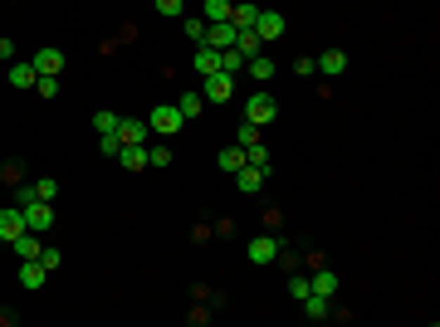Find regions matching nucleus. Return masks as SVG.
<instances>
[{"label": "nucleus", "mask_w": 440, "mask_h": 327, "mask_svg": "<svg viewBox=\"0 0 440 327\" xmlns=\"http://www.w3.org/2000/svg\"><path fill=\"white\" fill-rule=\"evenodd\" d=\"M279 117V103H274V93H250L245 98V122H254V127H269Z\"/></svg>", "instance_id": "1"}, {"label": "nucleus", "mask_w": 440, "mask_h": 327, "mask_svg": "<svg viewBox=\"0 0 440 327\" xmlns=\"http://www.w3.org/2000/svg\"><path fill=\"white\" fill-rule=\"evenodd\" d=\"M181 122H186V117H181V108H176V103H157V108H152V117H147V127H152L157 137L181 132Z\"/></svg>", "instance_id": "2"}, {"label": "nucleus", "mask_w": 440, "mask_h": 327, "mask_svg": "<svg viewBox=\"0 0 440 327\" xmlns=\"http://www.w3.org/2000/svg\"><path fill=\"white\" fill-rule=\"evenodd\" d=\"M201 98H206V103H230V98H235V74H206Z\"/></svg>", "instance_id": "3"}, {"label": "nucleus", "mask_w": 440, "mask_h": 327, "mask_svg": "<svg viewBox=\"0 0 440 327\" xmlns=\"http://www.w3.org/2000/svg\"><path fill=\"white\" fill-rule=\"evenodd\" d=\"M20 211H25V229H30V234H44V229L54 225L49 201H30V206H20Z\"/></svg>", "instance_id": "4"}, {"label": "nucleus", "mask_w": 440, "mask_h": 327, "mask_svg": "<svg viewBox=\"0 0 440 327\" xmlns=\"http://www.w3.org/2000/svg\"><path fill=\"white\" fill-rule=\"evenodd\" d=\"M279 249H284L279 234H254V239H250V264H274Z\"/></svg>", "instance_id": "5"}, {"label": "nucleus", "mask_w": 440, "mask_h": 327, "mask_svg": "<svg viewBox=\"0 0 440 327\" xmlns=\"http://www.w3.org/2000/svg\"><path fill=\"white\" fill-rule=\"evenodd\" d=\"M44 279H49V269L39 264V259H20V288H44Z\"/></svg>", "instance_id": "6"}, {"label": "nucleus", "mask_w": 440, "mask_h": 327, "mask_svg": "<svg viewBox=\"0 0 440 327\" xmlns=\"http://www.w3.org/2000/svg\"><path fill=\"white\" fill-rule=\"evenodd\" d=\"M30 64H34V74H49V79H54V74L64 69V49H34Z\"/></svg>", "instance_id": "7"}, {"label": "nucleus", "mask_w": 440, "mask_h": 327, "mask_svg": "<svg viewBox=\"0 0 440 327\" xmlns=\"http://www.w3.org/2000/svg\"><path fill=\"white\" fill-rule=\"evenodd\" d=\"M206 44H211V49H235V25H230V20L206 25Z\"/></svg>", "instance_id": "8"}, {"label": "nucleus", "mask_w": 440, "mask_h": 327, "mask_svg": "<svg viewBox=\"0 0 440 327\" xmlns=\"http://www.w3.org/2000/svg\"><path fill=\"white\" fill-rule=\"evenodd\" d=\"M254 34H259V39H279V34H284V15H274V10H259V20H254Z\"/></svg>", "instance_id": "9"}, {"label": "nucleus", "mask_w": 440, "mask_h": 327, "mask_svg": "<svg viewBox=\"0 0 440 327\" xmlns=\"http://www.w3.org/2000/svg\"><path fill=\"white\" fill-rule=\"evenodd\" d=\"M117 137H122V147H147L152 127L147 122H117Z\"/></svg>", "instance_id": "10"}, {"label": "nucleus", "mask_w": 440, "mask_h": 327, "mask_svg": "<svg viewBox=\"0 0 440 327\" xmlns=\"http://www.w3.org/2000/svg\"><path fill=\"white\" fill-rule=\"evenodd\" d=\"M54 196H59V181H54V176H39V181L20 196V206H30V201H54Z\"/></svg>", "instance_id": "11"}, {"label": "nucleus", "mask_w": 440, "mask_h": 327, "mask_svg": "<svg viewBox=\"0 0 440 327\" xmlns=\"http://www.w3.org/2000/svg\"><path fill=\"white\" fill-rule=\"evenodd\" d=\"M313 64H318V74H328V79H337V74L347 69V54H342V49H323V54H318Z\"/></svg>", "instance_id": "12"}, {"label": "nucleus", "mask_w": 440, "mask_h": 327, "mask_svg": "<svg viewBox=\"0 0 440 327\" xmlns=\"http://www.w3.org/2000/svg\"><path fill=\"white\" fill-rule=\"evenodd\" d=\"M196 74H201V79H206V74H220V49L196 44Z\"/></svg>", "instance_id": "13"}, {"label": "nucleus", "mask_w": 440, "mask_h": 327, "mask_svg": "<svg viewBox=\"0 0 440 327\" xmlns=\"http://www.w3.org/2000/svg\"><path fill=\"white\" fill-rule=\"evenodd\" d=\"M15 234H25V211L15 206V211H0V239H15Z\"/></svg>", "instance_id": "14"}, {"label": "nucleus", "mask_w": 440, "mask_h": 327, "mask_svg": "<svg viewBox=\"0 0 440 327\" xmlns=\"http://www.w3.org/2000/svg\"><path fill=\"white\" fill-rule=\"evenodd\" d=\"M5 79H10V88H34V79H39V74H34V64H10V74H5Z\"/></svg>", "instance_id": "15"}, {"label": "nucleus", "mask_w": 440, "mask_h": 327, "mask_svg": "<svg viewBox=\"0 0 440 327\" xmlns=\"http://www.w3.org/2000/svg\"><path fill=\"white\" fill-rule=\"evenodd\" d=\"M10 244H15V254H20V259H39V249H44V244H39V234H30V229H25V234H15Z\"/></svg>", "instance_id": "16"}, {"label": "nucleus", "mask_w": 440, "mask_h": 327, "mask_svg": "<svg viewBox=\"0 0 440 327\" xmlns=\"http://www.w3.org/2000/svg\"><path fill=\"white\" fill-rule=\"evenodd\" d=\"M216 166L225 171V176H235V171L245 166V147H225V152L216 156Z\"/></svg>", "instance_id": "17"}, {"label": "nucleus", "mask_w": 440, "mask_h": 327, "mask_svg": "<svg viewBox=\"0 0 440 327\" xmlns=\"http://www.w3.org/2000/svg\"><path fill=\"white\" fill-rule=\"evenodd\" d=\"M309 293H323V298H332V293H337V274H328V269H318V274L309 279Z\"/></svg>", "instance_id": "18"}, {"label": "nucleus", "mask_w": 440, "mask_h": 327, "mask_svg": "<svg viewBox=\"0 0 440 327\" xmlns=\"http://www.w3.org/2000/svg\"><path fill=\"white\" fill-rule=\"evenodd\" d=\"M230 10H235V0H206V25H220V20H230Z\"/></svg>", "instance_id": "19"}, {"label": "nucleus", "mask_w": 440, "mask_h": 327, "mask_svg": "<svg viewBox=\"0 0 440 327\" xmlns=\"http://www.w3.org/2000/svg\"><path fill=\"white\" fill-rule=\"evenodd\" d=\"M259 44H264V39H259L254 29H235V49H240L245 59H250V54H259Z\"/></svg>", "instance_id": "20"}, {"label": "nucleus", "mask_w": 440, "mask_h": 327, "mask_svg": "<svg viewBox=\"0 0 440 327\" xmlns=\"http://www.w3.org/2000/svg\"><path fill=\"white\" fill-rule=\"evenodd\" d=\"M117 161H122L127 171H142V166H147V147H122V152H117Z\"/></svg>", "instance_id": "21"}, {"label": "nucleus", "mask_w": 440, "mask_h": 327, "mask_svg": "<svg viewBox=\"0 0 440 327\" xmlns=\"http://www.w3.org/2000/svg\"><path fill=\"white\" fill-rule=\"evenodd\" d=\"M235 186H240V191H259V186H264V171H254V166H240V171H235Z\"/></svg>", "instance_id": "22"}, {"label": "nucleus", "mask_w": 440, "mask_h": 327, "mask_svg": "<svg viewBox=\"0 0 440 327\" xmlns=\"http://www.w3.org/2000/svg\"><path fill=\"white\" fill-rule=\"evenodd\" d=\"M304 313L318 323V318H328V313H332V303L323 298V293H309V298H304Z\"/></svg>", "instance_id": "23"}, {"label": "nucleus", "mask_w": 440, "mask_h": 327, "mask_svg": "<svg viewBox=\"0 0 440 327\" xmlns=\"http://www.w3.org/2000/svg\"><path fill=\"white\" fill-rule=\"evenodd\" d=\"M176 108H181V117H201V108H206V98H201V93L191 88V93H181V98H176Z\"/></svg>", "instance_id": "24"}, {"label": "nucleus", "mask_w": 440, "mask_h": 327, "mask_svg": "<svg viewBox=\"0 0 440 327\" xmlns=\"http://www.w3.org/2000/svg\"><path fill=\"white\" fill-rule=\"evenodd\" d=\"M172 161H176V152H172V147H162V142H157V147H147V166H157V171H162V166H172Z\"/></svg>", "instance_id": "25"}, {"label": "nucleus", "mask_w": 440, "mask_h": 327, "mask_svg": "<svg viewBox=\"0 0 440 327\" xmlns=\"http://www.w3.org/2000/svg\"><path fill=\"white\" fill-rule=\"evenodd\" d=\"M245 69V54L240 49H220V74H240Z\"/></svg>", "instance_id": "26"}, {"label": "nucleus", "mask_w": 440, "mask_h": 327, "mask_svg": "<svg viewBox=\"0 0 440 327\" xmlns=\"http://www.w3.org/2000/svg\"><path fill=\"white\" fill-rule=\"evenodd\" d=\"M245 64H250V74H254V79H274V59H264V54H250Z\"/></svg>", "instance_id": "27"}, {"label": "nucleus", "mask_w": 440, "mask_h": 327, "mask_svg": "<svg viewBox=\"0 0 440 327\" xmlns=\"http://www.w3.org/2000/svg\"><path fill=\"white\" fill-rule=\"evenodd\" d=\"M117 122H122V117H117V112H112V108L93 112V127H98V137H103V132H117Z\"/></svg>", "instance_id": "28"}, {"label": "nucleus", "mask_w": 440, "mask_h": 327, "mask_svg": "<svg viewBox=\"0 0 440 327\" xmlns=\"http://www.w3.org/2000/svg\"><path fill=\"white\" fill-rule=\"evenodd\" d=\"M254 142H259V127L254 122H240L235 127V147H254Z\"/></svg>", "instance_id": "29"}, {"label": "nucleus", "mask_w": 440, "mask_h": 327, "mask_svg": "<svg viewBox=\"0 0 440 327\" xmlns=\"http://www.w3.org/2000/svg\"><path fill=\"white\" fill-rule=\"evenodd\" d=\"M181 29H186V39H196V44H206V20H201V15H191V20H186Z\"/></svg>", "instance_id": "30"}, {"label": "nucleus", "mask_w": 440, "mask_h": 327, "mask_svg": "<svg viewBox=\"0 0 440 327\" xmlns=\"http://www.w3.org/2000/svg\"><path fill=\"white\" fill-rule=\"evenodd\" d=\"M98 152H103V156H117V152H122V137H117V132H103V137H98Z\"/></svg>", "instance_id": "31"}, {"label": "nucleus", "mask_w": 440, "mask_h": 327, "mask_svg": "<svg viewBox=\"0 0 440 327\" xmlns=\"http://www.w3.org/2000/svg\"><path fill=\"white\" fill-rule=\"evenodd\" d=\"M34 88H39V98H54V93H59V79H49V74H39V79H34Z\"/></svg>", "instance_id": "32"}, {"label": "nucleus", "mask_w": 440, "mask_h": 327, "mask_svg": "<svg viewBox=\"0 0 440 327\" xmlns=\"http://www.w3.org/2000/svg\"><path fill=\"white\" fill-rule=\"evenodd\" d=\"M39 264H44V269H59L64 254H59V249H39Z\"/></svg>", "instance_id": "33"}, {"label": "nucleus", "mask_w": 440, "mask_h": 327, "mask_svg": "<svg viewBox=\"0 0 440 327\" xmlns=\"http://www.w3.org/2000/svg\"><path fill=\"white\" fill-rule=\"evenodd\" d=\"M289 298L304 303V298H309V279H289Z\"/></svg>", "instance_id": "34"}, {"label": "nucleus", "mask_w": 440, "mask_h": 327, "mask_svg": "<svg viewBox=\"0 0 440 327\" xmlns=\"http://www.w3.org/2000/svg\"><path fill=\"white\" fill-rule=\"evenodd\" d=\"M294 74H304V79H313V74H318V64H313V59H299V64H294Z\"/></svg>", "instance_id": "35"}, {"label": "nucleus", "mask_w": 440, "mask_h": 327, "mask_svg": "<svg viewBox=\"0 0 440 327\" xmlns=\"http://www.w3.org/2000/svg\"><path fill=\"white\" fill-rule=\"evenodd\" d=\"M157 10L162 15H181V0H157Z\"/></svg>", "instance_id": "36"}, {"label": "nucleus", "mask_w": 440, "mask_h": 327, "mask_svg": "<svg viewBox=\"0 0 440 327\" xmlns=\"http://www.w3.org/2000/svg\"><path fill=\"white\" fill-rule=\"evenodd\" d=\"M0 59H15V44L10 39H0Z\"/></svg>", "instance_id": "37"}, {"label": "nucleus", "mask_w": 440, "mask_h": 327, "mask_svg": "<svg viewBox=\"0 0 440 327\" xmlns=\"http://www.w3.org/2000/svg\"><path fill=\"white\" fill-rule=\"evenodd\" d=\"M0 244H5V239H0Z\"/></svg>", "instance_id": "38"}]
</instances>
